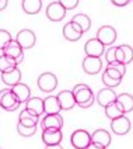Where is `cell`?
<instances>
[{
  "mask_svg": "<svg viewBox=\"0 0 133 149\" xmlns=\"http://www.w3.org/2000/svg\"><path fill=\"white\" fill-rule=\"evenodd\" d=\"M60 4L63 6L65 10H73L79 6V0H60Z\"/></svg>",
  "mask_w": 133,
  "mask_h": 149,
  "instance_id": "obj_34",
  "label": "cell"
},
{
  "mask_svg": "<svg viewBox=\"0 0 133 149\" xmlns=\"http://www.w3.org/2000/svg\"><path fill=\"white\" fill-rule=\"evenodd\" d=\"M97 40L104 47H107V45L112 47V44L116 41V30L111 25H102L97 31Z\"/></svg>",
  "mask_w": 133,
  "mask_h": 149,
  "instance_id": "obj_4",
  "label": "cell"
},
{
  "mask_svg": "<svg viewBox=\"0 0 133 149\" xmlns=\"http://www.w3.org/2000/svg\"><path fill=\"white\" fill-rule=\"evenodd\" d=\"M81 35H83L81 28L73 21H69L63 27V37L66 38L67 41H79L81 38Z\"/></svg>",
  "mask_w": 133,
  "mask_h": 149,
  "instance_id": "obj_13",
  "label": "cell"
},
{
  "mask_svg": "<svg viewBox=\"0 0 133 149\" xmlns=\"http://www.w3.org/2000/svg\"><path fill=\"white\" fill-rule=\"evenodd\" d=\"M58 101H59V106L62 110H72V108L76 106V100L74 96L70 90H63L60 91L58 96Z\"/></svg>",
  "mask_w": 133,
  "mask_h": 149,
  "instance_id": "obj_18",
  "label": "cell"
},
{
  "mask_svg": "<svg viewBox=\"0 0 133 149\" xmlns=\"http://www.w3.org/2000/svg\"><path fill=\"white\" fill-rule=\"evenodd\" d=\"M41 125L42 130H62L63 118L60 114H45Z\"/></svg>",
  "mask_w": 133,
  "mask_h": 149,
  "instance_id": "obj_12",
  "label": "cell"
},
{
  "mask_svg": "<svg viewBox=\"0 0 133 149\" xmlns=\"http://www.w3.org/2000/svg\"><path fill=\"white\" fill-rule=\"evenodd\" d=\"M21 6L27 14H37L42 8V0H23Z\"/></svg>",
  "mask_w": 133,
  "mask_h": 149,
  "instance_id": "obj_25",
  "label": "cell"
},
{
  "mask_svg": "<svg viewBox=\"0 0 133 149\" xmlns=\"http://www.w3.org/2000/svg\"><path fill=\"white\" fill-rule=\"evenodd\" d=\"M116 101L119 104V107L122 108L123 114L126 113H130L133 110V96L129 93H122V94H118L116 96Z\"/></svg>",
  "mask_w": 133,
  "mask_h": 149,
  "instance_id": "obj_22",
  "label": "cell"
},
{
  "mask_svg": "<svg viewBox=\"0 0 133 149\" xmlns=\"http://www.w3.org/2000/svg\"><path fill=\"white\" fill-rule=\"evenodd\" d=\"M105 73L108 74L109 77L115 79V80H122V77L126 73V66L123 63H111L107 66Z\"/></svg>",
  "mask_w": 133,
  "mask_h": 149,
  "instance_id": "obj_20",
  "label": "cell"
},
{
  "mask_svg": "<svg viewBox=\"0 0 133 149\" xmlns=\"http://www.w3.org/2000/svg\"><path fill=\"white\" fill-rule=\"evenodd\" d=\"M7 4H8V0H0V10H4L7 7Z\"/></svg>",
  "mask_w": 133,
  "mask_h": 149,
  "instance_id": "obj_38",
  "label": "cell"
},
{
  "mask_svg": "<svg viewBox=\"0 0 133 149\" xmlns=\"http://www.w3.org/2000/svg\"><path fill=\"white\" fill-rule=\"evenodd\" d=\"M119 48L122 49V52H123V65H127V63H130L133 61V48L130 47V45H119Z\"/></svg>",
  "mask_w": 133,
  "mask_h": 149,
  "instance_id": "obj_29",
  "label": "cell"
},
{
  "mask_svg": "<svg viewBox=\"0 0 133 149\" xmlns=\"http://www.w3.org/2000/svg\"><path fill=\"white\" fill-rule=\"evenodd\" d=\"M70 142L76 149H87L91 143V135L85 130H76L70 136Z\"/></svg>",
  "mask_w": 133,
  "mask_h": 149,
  "instance_id": "obj_3",
  "label": "cell"
},
{
  "mask_svg": "<svg viewBox=\"0 0 133 149\" xmlns=\"http://www.w3.org/2000/svg\"><path fill=\"white\" fill-rule=\"evenodd\" d=\"M121 82H122V80H115V79L109 77L108 74L105 73V72L102 73V83H104L107 87H109V89H114V87L119 86V84H121Z\"/></svg>",
  "mask_w": 133,
  "mask_h": 149,
  "instance_id": "obj_33",
  "label": "cell"
},
{
  "mask_svg": "<svg viewBox=\"0 0 133 149\" xmlns=\"http://www.w3.org/2000/svg\"><path fill=\"white\" fill-rule=\"evenodd\" d=\"M87 149H105V148H102V146H98V145H95V143H90Z\"/></svg>",
  "mask_w": 133,
  "mask_h": 149,
  "instance_id": "obj_39",
  "label": "cell"
},
{
  "mask_svg": "<svg viewBox=\"0 0 133 149\" xmlns=\"http://www.w3.org/2000/svg\"><path fill=\"white\" fill-rule=\"evenodd\" d=\"M84 51H85V55H87V56L101 58V55H102L104 51H105V47H104L97 38H92V40H88V41L85 42Z\"/></svg>",
  "mask_w": 133,
  "mask_h": 149,
  "instance_id": "obj_11",
  "label": "cell"
},
{
  "mask_svg": "<svg viewBox=\"0 0 133 149\" xmlns=\"http://www.w3.org/2000/svg\"><path fill=\"white\" fill-rule=\"evenodd\" d=\"M11 40H13V38H11V34L8 33V31H6V30H0V49L1 51L4 49Z\"/></svg>",
  "mask_w": 133,
  "mask_h": 149,
  "instance_id": "obj_31",
  "label": "cell"
},
{
  "mask_svg": "<svg viewBox=\"0 0 133 149\" xmlns=\"http://www.w3.org/2000/svg\"><path fill=\"white\" fill-rule=\"evenodd\" d=\"M116 96L118 94L114 91V89L105 87V89H102V90L98 91V94H97V101H98V104H100L101 107H107L108 104L114 103V101L116 100Z\"/></svg>",
  "mask_w": 133,
  "mask_h": 149,
  "instance_id": "obj_17",
  "label": "cell"
},
{
  "mask_svg": "<svg viewBox=\"0 0 133 149\" xmlns=\"http://www.w3.org/2000/svg\"><path fill=\"white\" fill-rule=\"evenodd\" d=\"M91 143H95L98 146H102V148H108L111 145V134L107 131V130H97L91 134Z\"/></svg>",
  "mask_w": 133,
  "mask_h": 149,
  "instance_id": "obj_14",
  "label": "cell"
},
{
  "mask_svg": "<svg viewBox=\"0 0 133 149\" xmlns=\"http://www.w3.org/2000/svg\"><path fill=\"white\" fill-rule=\"evenodd\" d=\"M62 108L59 106V101L56 96H48L43 100V113L45 114H59Z\"/></svg>",
  "mask_w": 133,
  "mask_h": 149,
  "instance_id": "obj_23",
  "label": "cell"
},
{
  "mask_svg": "<svg viewBox=\"0 0 133 149\" xmlns=\"http://www.w3.org/2000/svg\"><path fill=\"white\" fill-rule=\"evenodd\" d=\"M63 138L62 130H43L42 131V141L45 145H58Z\"/></svg>",
  "mask_w": 133,
  "mask_h": 149,
  "instance_id": "obj_16",
  "label": "cell"
},
{
  "mask_svg": "<svg viewBox=\"0 0 133 149\" xmlns=\"http://www.w3.org/2000/svg\"><path fill=\"white\" fill-rule=\"evenodd\" d=\"M3 55L16 59L17 65H18V63H21L23 59H24V51L18 45V42H17L16 40H11V41L7 44V47L3 49Z\"/></svg>",
  "mask_w": 133,
  "mask_h": 149,
  "instance_id": "obj_7",
  "label": "cell"
},
{
  "mask_svg": "<svg viewBox=\"0 0 133 149\" xmlns=\"http://www.w3.org/2000/svg\"><path fill=\"white\" fill-rule=\"evenodd\" d=\"M129 3H130V0H112V4H115L118 7H123Z\"/></svg>",
  "mask_w": 133,
  "mask_h": 149,
  "instance_id": "obj_36",
  "label": "cell"
},
{
  "mask_svg": "<svg viewBox=\"0 0 133 149\" xmlns=\"http://www.w3.org/2000/svg\"><path fill=\"white\" fill-rule=\"evenodd\" d=\"M66 16V10L60 4V1H50L46 7V17L50 21H60Z\"/></svg>",
  "mask_w": 133,
  "mask_h": 149,
  "instance_id": "obj_8",
  "label": "cell"
},
{
  "mask_svg": "<svg viewBox=\"0 0 133 149\" xmlns=\"http://www.w3.org/2000/svg\"><path fill=\"white\" fill-rule=\"evenodd\" d=\"M16 41L18 42V45L24 49H30V48H32L34 45H35V41H37V37H35V34L34 31L31 30H21L20 33L17 34L16 37Z\"/></svg>",
  "mask_w": 133,
  "mask_h": 149,
  "instance_id": "obj_6",
  "label": "cell"
},
{
  "mask_svg": "<svg viewBox=\"0 0 133 149\" xmlns=\"http://www.w3.org/2000/svg\"><path fill=\"white\" fill-rule=\"evenodd\" d=\"M83 69L87 74H97L102 69V61L101 58L85 56L83 61Z\"/></svg>",
  "mask_w": 133,
  "mask_h": 149,
  "instance_id": "obj_15",
  "label": "cell"
},
{
  "mask_svg": "<svg viewBox=\"0 0 133 149\" xmlns=\"http://www.w3.org/2000/svg\"><path fill=\"white\" fill-rule=\"evenodd\" d=\"M45 149H63V148H62L60 143H58V145H46Z\"/></svg>",
  "mask_w": 133,
  "mask_h": 149,
  "instance_id": "obj_37",
  "label": "cell"
},
{
  "mask_svg": "<svg viewBox=\"0 0 133 149\" xmlns=\"http://www.w3.org/2000/svg\"><path fill=\"white\" fill-rule=\"evenodd\" d=\"M0 77H1L3 83L10 86V89H11L13 86L21 83V70L18 68H11V69H8L6 72H1Z\"/></svg>",
  "mask_w": 133,
  "mask_h": 149,
  "instance_id": "obj_9",
  "label": "cell"
},
{
  "mask_svg": "<svg viewBox=\"0 0 133 149\" xmlns=\"http://www.w3.org/2000/svg\"><path fill=\"white\" fill-rule=\"evenodd\" d=\"M73 96H74L76 100V106L81 108H88L92 106L94 103V94H92V90L84 83H79L73 87Z\"/></svg>",
  "mask_w": 133,
  "mask_h": 149,
  "instance_id": "obj_1",
  "label": "cell"
},
{
  "mask_svg": "<svg viewBox=\"0 0 133 149\" xmlns=\"http://www.w3.org/2000/svg\"><path fill=\"white\" fill-rule=\"evenodd\" d=\"M123 52H122V49L119 48V47H116V63H123Z\"/></svg>",
  "mask_w": 133,
  "mask_h": 149,
  "instance_id": "obj_35",
  "label": "cell"
},
{
  "mask_svg": "<svg viewBox=\"0 0 133 149\" xmlns=\"http://www.w3.org/2000/svg\"><path fill=\"white\" fill-rule=\"evenodd\" d=\"M38 118H39L38 116H35L30 110L24 108V110L20 113V116H18V123L21 125H24V127H37Z\"/></svg>",
  "mask_w": 133,
  "mask_h": 149,
  "instance_id": "obj_21",
  "label": "cell"
},
{
  "mask_svg": "<svg viewBox=\"0 0 133 149\" xmlns=\"http://www.w3.org/2000/svg\"><path fill=\"white\" fill-rule=\"evenodd\" d=\"M38 87L45 93H50L58 87V77L50 72H45L38 77Z\"/></svg>",
  "mask_w": 133,
  "mask_h": 149,
  "instance_id": "obj_5",
  "label": "cell"
},
{
  "mask_svg": "<svg viewBox=\"0 0 133 149\" xmlns=\"http://www.w3.org/2000/svg\"><path fill=\"white\" fill-rule=\"evenodd\" d=\"M11 91L14 93V96L17 97V100L20 101V104L27 103L28 100L31 99V90L25 83H18L16 86L11 87Z\"/></svg>",
  "mask_w": 133,
  "mask_h": 149,
  "instance_id": "obj_19",
  "label": "cell"
},
{
  "mask_svg": "<svg viewBox=\"0 0 133 149\" xmlns=\"http://www.w3.org/2000/svg\"><path fill=\"white\" fill-rule=\"evenodd\" d=\"M111 128H112V132L116 135H126L130 131V121L125 116L118 117L111 121Z\"/></svg>",
  "mask_w": 133,
  "mask_h": 149,
  "instance_id": "obj_10",
  "label": "cell"
},
{
  "mask_svg": "<svg viewBox=\"0 0 133 149\" xmlns=\"http://www.w3.org/2000/svg\"><path fill=\"white\" fill-rule=\"evenodd\" d=\"M25 108L34 113L35 116L41 117L43 114V100L41 97H31L25 103Z\"/></svg>",
  "mask_w": 133,
  "mask_h": 149,
  "instance_id": "obj_24",
  "label": "cell"
},
{
  "mask_svg": "<svg viewBox=\"0 0 133 149\" xmlns=\"http://www.w3.org/2000/svg\"><path fill=\"white\" fill-rule=\"evenodd\" d=\"M72 21L79 25L83 33L88 31L90 27H91V20H90V17L87 16V14H76V16H73Z\"/></svg>",
  "mask_w": 133,
  "mask_h": 149,
  "instance_id": "obj_27",
  "label": "cell"
},
{
  "mask_svg": "<svg viewBox=\"0 0 133 149\" xmlns=\"http://www.w3.org/2000/svg\"><path fill=\"white\" fill-rule=\"evenodd\" d=\"M20 106L21 104L14 96V93L11 91V89L0 90V107L1 108H4L6 111H14Z\"/></svg>",
  "mask_w": 133,
  "mask_h": 149,
  "instance_id": "obj_2",
  "label": "cell"
},
{
  "mask_svg": "<svg viewBox=\"0 0 133 149\" xmlns=\"http://www.w3.org/2000/svg\"><path fill=\"white\" fill-rule=\"evenodd\" d=\"M105 59L108 62V65L111 63H116V47H109L105 51Z\"/></svg>",
  "mask_w": 133,
  "mask_h": 149,
  "instance_id": "obj_32",
  "label": "cell"
},
{
  "mask_svg": "<svg viewBox=\"0 0 133 149\" xmlns=\"http://www.w3.org/2000/svg\"><path fill=\"white\" fill-rule=\"evenodd\" d=\"M105 108V116L108 117L109 120L112 121V120H115V118H118V117H122L125 116L123 114V111H122V108L119 107V104H118L116 101H114V103H111V104H108Z\"/></svg>",
  "mask_w": 133,
  "mask_h": 149,
  "instance_id": "obj_26",
  "label": "cell"
},
{
  "mask_svg": "<svg viewBox=\"0 0 133 149\" xmlns=\"http://www.w3.org/2000/svg\"><path fill=\"white\" fill-rule=\"evenodd\" d=\"M11 68H17L16 59L6 56V55H0V72H6Z\"/></svg>",
  "mask_w": 133,
  "mask_h": 149,
  "instance_id": "obj_28",
  "label": "cell"
},
{
  "mask_svg": "<svg viewBox=\"0 0 133 149\" xmlns=\"http://www.w3.org/2000/svg\"><path fill=\"white\" fill-rule=\"evenodd\" d=\"M37 131V127H24V125H21L20 123L17 124V132L20 134L21 136H25V138H28V136H32Z\"/></svg>",
  "mask_w": 133,
  "mask_h": 149,
  "instance_id": "obj_30",
  "label": "cell"
}]
</instances>
